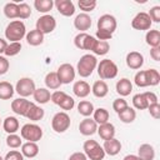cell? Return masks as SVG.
Listing matches in <instances>:
<instances>
[{
    "label": "cell",
    "instance_id": "cell-30",
    "mask_svg": "<svg viewBox=\"0 0 160 160\" xmlns=\"http://www.w3.org/2000/svg\"><path fill=\"white\" fill-rule=\"evenodd\" d=\"M44 81H45L46 88H48V89H51V90H58V89L62 85V84L60 82V80H59V76H58L56 71H50V72H48L46 76H45V79H44Z\"/></svg>",
    "mask_w": 160,
    "mask_h": 160
},
{
    "label": "cell",
    "instance_id": "cell-9",
    "mask_svg": "<svg viewBox=\"0 0 160 160\" xmlns=\"http://www.w3.org/2000/svg\"><path fill=\"white\" fill-rule=\"evenodd\" d=\"M96 40H98L96 38H94L86 32H79L74 38V45L80 50H90L91 51Z\"/></svg>",
    "mask_w": 160,
    "mask_h": 160
},
{
    "label": "cell",
    "instance_id": "cell-23",
    "mask_svg": "<svg viewBox=\"0 0 160 160\" xmlns=\"http://www.w3.org/2000/svg\"><path fill=\"white\" fill-rule=\"evenodd\" d=\"M25 39H26V42L31 46H39L44 42V34H41L39 30L34 29V30H30L29 32H26L25 35Z\"/></svg>",
    "mask_w": 160,
    "mask_h": 160
},
{
    "label": "cell",
    "instance_id": "cell-24",
    "mask_svg": "<svg viewBox=\"0 0 160 160\" xmlns=\"http://www.w3.org/2000/svg\"><path fill=\"white\" fill-rule=\"evenodd\" d=\"M138 156L141 160H154L155 159V149L150 144H142L138 149Z\"/></svg>",
    "mask_w": 160,
    "mask_h": 160
},
{
    "label": "cell",
    "instance_id": "cell-29",
    "mask_svg": "<svg viewBox=\"0 0 160 160\" xmlns=\"http://www.w3.org/2000/svg\"><path fill=\"white\" fill-rule=\"evenodd\" d=\"M145 41L150 48H159L160 46V31L156 29L148 30L145 35Z\"/></svg>",
    "mask_w": 160,
    "mask_h": 160
},
{
    "label": "cell",
    "instance_id": "cell-15",
    "mask_svg": "<svg viewBox=\"0 0 160 160\" xmlns=\"http://www.w3.org/2000/svg\"><path fill=\"white\" fill-rule=\"evenodd\" d=\"M54 5L62 16H71L75 12V5L71 0H56Z\"/></svg>",
    "mask_w": 160,
    "mask_h": 160
},
{
    "label": "cell",
    "instance_id": "cell-55",
    "mask_svg": "<svg viewBox=\"0 0 160 160\" xmlns=\"http://www.w3.org/2000/svg\"><path fill=\"white\" fill-rule=\"evenodd\" d=\"M68 160H88V158H86V155H85L84 152H81V151H76V152L71 154V155L69 156Z\"/></svg>",
    "mask_w": 160,
    "mask_h": 160
},
{
    "label": "cell",
    "instance_id": "cell-51",
    "mask_svg": "<svg viewBox=\"0 0 160 160\" xmlns=\"http://www.w3.org/2000/svg\"><path fill=\"white\" fill-rule=\"evenodd\" d=\"M65 94L66 92H64V91H61V90H56V91H54L52 94H51V101L55 104V105H58L61 100H62V98L65 96Z\"/></svg>",
    "mask_w": 160,
    "mask_h": 160
},
{
    "label": "cell",
    "instance_id": "cell-57",
    "mask_svg": "<svg viewBox=\"0 0 160 160\" xmlns=\"http://www.w3.org/2000/svg\"><path fill=\"white\" fill-rule=\"evenodd\" d=\"M122 160H141L138 155H132V154H130V155H126V156H124V159Z\"/></svg>",
    "mask_w": 160,
    "mask_h": 160
},
{
    "label": "cell",
    "instance_id": "cell-41",
    "mask_svg": "<svg viewBox=\"0 0 160 160\" xmlns=\"http://www.w3.org/2000/svg\"><path fill=\"white\" fill-rule=\"evenodd\" d=\"M146 75H148V82L149 86H156L160 82V74L156 69H148L146 70Z\"/></svg>",
    "mask_w": 160,
    "mask_h": 160
},
{
    "label": "cell",
    "instance_id": "cell-4",
    "mask_svg": "<svg viewBox=\"0 0 160 160\" xmlns=\"http://www.w3.org/2000/svg\"><path fill=\"white\" fill-rule=\"evenodd\" d=\"M82 150H84V154L86 155V158L90 160H102L106 155L102 146L96 140H92V139L86 140L84 142Z\"/></svg>",
    "mask_w": 160,
    "mask_h": 160
},
{
    "label": "cell",
    "instance_id": "cell-21",
    "mask_svg": "<svg viewBox=\"0 0 160 160\" xmlns=\"http://www.w3.org/2000/svg\"><path fill=\"white\" fill-rule=\"evenodd\" d=\"M115 89H116V92L120 95V96H128L131 94L132 91V84L131 81L128 79V78H122L120 80H118L116 85H115Z\"/></svg>",
    "mask_w": 160,
    "mask_h": 160
},
{
    "label": "cell",
    "instance_id": "cell-2",
    "mask_svg": "<svg viewBox=\"0 0 160 160\" xmlns=\"http://www.w3.org/2000/svg\"><path fill=\"white\" fill-rule=\"evenodd\" d=\"M98 66V59L92 54H85L80 58L76 65L78 74L81 78H89Z\"/></svg>",
    "mask_w": 160,
    "mask_h": 160
},
{
    "label": "cell",
    "instance_id": "cell-52",
    "mask_svg": "<svg viewBox=\"0 0 160 160\" xmlns=\"http://www.w3.org/2000/svg\"><path fill=\"white\" fill-rule=\"evenodd\" d=\"M144 96H145V99H146V101H148V105H151V104H155V102H159L158 100V96H156V94L155 92H152V91H145L144 92Z\"/></svg>",
    "mask_w": 160,
    "mask_h": 160
},
{
    "label": "cell",
    "instance_id": "cell-31",
    "mask_svg": "<svg viewBox=\"0 0 160 160\" xmlns=\"http://www.w3.org/2000/svg\"><path fill=\"white\" fill-rule=\"evenodd\" d=\"M109 111L105 109V108H98L94 110L92 112V120L98 124V125H101V124H105L109 121Z\"/></svg>",
    "mask_w": 160,
    "mask_h": 160
},
{
    "label": "cell",
    "instance_id": "cell-7",
    "mask_svg": "<svg viewBox=\"0 0 160 160\" xmlns=\"http://www.w3.org/2000/svg\"><path fill=\"white\" fill-rule=\"evenodd\" d=\"M36 86L32 79L30 78H21L18 80L15 85V91L20 95V98H28L34 94Z\"/></svg>",
    "mask_w": 160,
    "mask_h": 160
},
{
    "label": "cell",
    "instance_id": "cell-8",
    "mask_svg": "<svg viewBox=\"0 0 160 160\" xmlns=\"http://www.w3.org/2000/svg\"><path fill=\"white\" fill-rule=\"evenodd\" d=\"M55 28H56V20L52 15L45 14L36 20V30H39L44 35L52 32Z\"/></svg>",
    "mask_w": 160,
    "mask_h": 160
},
{
    "label": "cell",
    "instance_id": "cell-1",
    "mask_svg": "<svg viewBox=\"0 0 160 160\" xmlns=\"http://www.w3.org/2000/svg\"><path fill=\"white\" fill-rule=\"evenodd\" d=\"M26 35V26L21 20H12L5 28V38L10 42H20Z\"/></svg>",
    "mask_w": 160,
    "mask_h": 160
},
{
    "label": "cell",
    "instance_id": "cell-17",
    "mask_svg": "<svg viewBox=\"0 0 160 160\" xmlns=\"http://www.w3.org/2000/svg\"><path fill=\"white\" fill-rule=\"evenodd\" d=\"M91 24H92V22H91L90 15H88V14H85V12H81V14L76 15V18H75V20H74V26H75V29L79 30L80 32H85L86 30H89L90 26H91Z\"/></svg>",
    "mask_w": 160,
    "mask_h": 160
},
{
    "label": "cell",
    "instance_id": "cell-26",
    "mask_svg": "<svg viewBox=\"0 0 160 160\" xmlns=\"http://www.w3.org/2000/svg\"><path fill=\"white\" fill-rule=\"evenodd\" d=\"M44 115H45L44 109L32 102L31 106H30V109L28 110V114H26L25 118L29 119V120H31V121H39V120H41L44 118Z\"/></svg>",
    "mask_w": 160,
    "mask_h": 160
},
{
    "label": "cell",
    "instance_id": "cell-53",
    "mask_svg": "<svg viewBox=\"0 0 160 160\" xmlns=\"http://www.w3.org/2000/svg\"><path fill=\"white\" fill-rule=\"evenodd\" d=\"M96 38H98V40L108 41V40H110L112 38V34L106 32V31H102V30H96Z\"/></svg>",
    "mask_w": 160,
    "mask_h": 160
},
{
    "label": "cell",
    "instance_id": "cell-50",
    "mask_svg": "<svg viewBox=\"0 0 160 160\" xmlns=\"http://www.w3.org/2000/svg\"><path fill=\"white\" fill-rule=\"evenodd\" d=\"M9 68H10L9 60H8L5 56L0 55V75L6 74V72H8V70H9Z\"/></svg>",
    "mask_w": 160,
    "mask_h": 160
},
{
    "label": "cell",
    "instance_id": "cell-18",
    "mask_svg": "<svg viewBox=\"0 0 160 160\" xmlns=\"http://www.w3.org/2000/svg\"><path fill=\"white\" fill-rule=\"evenodd\" d=\"M102 149H104L105 154H108L110 156H115L121 150V142L116 138H112V139H109V140H104Z\"/></svg>",
    "mask_w": 160,
    "mask_h": 160
},
{
    "label": "cell",
    "instance_id": "cell-5",
    "mask_svg": "<svg viewBox=\"0 0 160 160\" xmlns=\"http://www.w3.org/2000/svg\"><path fill=\"white\" fill-rule=\"evenodd\" d=\"M21 139L31 142H38L42 138V129L38 124H25L20 130Z\"/></svg>",
    "mask_w": 160,
    "mask_h": 160
},
{
    "label": "cell",
    "instance_id": "cell-12",
    "mask_svg": "<svg viewBox=\"0 0 160 160\" xmlns=\"http://www.w3.org/2000/svg\"><path fill=\"white\" fill-rule=\"evenodd\" d=\"M151 25L152 22H151L150 16L148 15V12H144V11L138 12L131 20V26L135 30H150Z\"/></svg>",
    "mask_w": 160,
    "mask_h": 160
},
{
    "label": "cell",
    "instance_id": "cell-40",
    "mask_svg": "<svg viewBox=\"0 0 160 160\" xmlns=\"http://www.w3.org/2000/svg\"><path fill=\"white\" fill-rule=\"evenodd\" d=\"M98 2L95 0H79L78 1V6L80 8V10H82V12L88 14L90 11H92L96 8Z\"/></svg>",
    "mask_w": 160,
    "mask_h": 160
},
{
    "label": "cell",
    "instance_id": "cell-46",
    "mask_svg": "<svg viewBox=\"0 0 160 160\" xmlns=\"http://www.w3.org/2000/svg\"><path fill=\"white\" fill-rule=\"evenodd\" d=\"M128 106H129V105H128V102H126V100H125L124 98H118V99H115V100L112 101V109L115 110L116 114L121 112V111L125 110Z\"/></svg>",
    "mask_w": 160,
    "mask_h": 160
},
{
    "label": "cell",
    "instance_id": "cell-58",
    "mask_svg": "<svg viewBox=\"0 0 160 160\" xmlns=\"http://www.w3.org/2000/svg\"><path fill=\"white\" fill-rule=\"evenodd\" d=\"M0 125H2V122H1V118H0Z\"/></svg>",
    "mask_w": 160,
    "mask_h": 160
},
{
    "label": "cell",
    "instance_id": "cell-25",
    "mask_svg": "<svg viewBox=\"0 0 160 160\" xmlns=\"http://www.w3.org/2000/svg\"><path fill=\"white\" fill-rule=\"evenodd\" d=\"M21 154L24 158H29L32 159L39 154V146L36 142H31V141H26L21 145Z\"/></svg>",
    "mask_w": 160,
    "mask_h": 160
},
{
    "label": "cell",
    "instance_id": "cell-47",
    "mask_svg": "<svg viewBox=\"0 0 160 160\" xmlns=\"http://www.w3.org/2000/svg\"><path fill=\"white\" fill-rule=\"evenodd\" d=\"M148 15L151 19V22H160V6H152Z\"/></svg>",
    "mask_w": 160,
    "mask_h": 160
},
{
    "label": "cell",
    "instance_id": "cell-38",
    "mask_svg": "<svg viewBox=\"0 0 160 160\" xmlns=\"http://www.w3.org/2000/svg\"><path fill=\"white\" fill-rule=\"evenodd\" d=\"M132 105L138 110H145V109H148L149 105H148V101H146V99L144 96V92L136 94V95L132 96Z\"/></svg>",
    "mask_w": 160,
    "mask_h": 160
},
{
    "label": "cell",
    "instance_id": "cell-27",
    "mask_svg": "<svg viewBox=\"0 0 160 160\" xmlns=\"http://www.w3.org/2000/svg\"><path fill=\"white\" fill-rule=\"evenodd\" d=\"M32 96H34V100L39 104H46L51 99V94L46 88H36Z\"/></svg>",
    "mask_w": 160,
    "mask_h": 160
},
{
    "label": "cell",
    "instance_id": "cell-39",
    "mask_svg": "<svg viewBox=\"0 0 160 160\" xmlns=\"http://www.w3.org/2000/svg\"><path fill=\"white\" fill-rule=\"evenodd\" d=\"M134 82L136 86L139 88H146L149 86V82H148V75H146V70H140L135 74L134 76Z\"/></svg>",
    "mask_w": 160,
    "mask_h": 160
},
{
    "label": "cell",
    "instance_id": "cell-49",
    "mask_svg": "<svg viewBox=\"0 0 160 160\" xmlns=\"http://www.w3.org/2000/svg\"><path fill=\"white\" fill-rule=\"evenodd\" d=\"M148 110L150 112V115L154 118V119H159L160 118V104L159 102H155V104H151L148 106Z\"/></svg>",
    "mask_w": 160,
    "mask_h": 160
},
{
    "label": "cell",
    "instance_id": "cell-19",
    "mask_svg": "<svg viewBox=\"0 0 160 160\" xmlns=\"http://www.w3.org/2000/svg\"><path fill=\"white\" fill-rule=\"evenodd\" d=\"M96 132L99 134V136H100L102 140H109V139L115 138V132H116V130H115L114 124H111V122L108 121V122H105V124L99 125Z\"/></svg>",
    "mask_w": 160,
    "mask_h": 160
},
{
    "label": "cell",
    "instance_id": "cell-10",
    "mask_svg": "<svg viewBox=\"0 0 160 160\" xmlns=\"http://www.w3.org/2000/svg\"><path fill=\"white\" fill-rule=\"evenodd\" d=\"M56 74H58L59 80H60L61 84H70V82H72L75 80V75H76L74 66L71 64H68V62L61 64L58 68Z\"/></svg>",
    "mask_w": 160,
    "mask_h": 160
},
{
    "label": "cell",
    "instance_id": "cell-44",
    "mask_svg": "<svg viewBox=\"0 0 160 160\" xmlns=\"http://www.w3.org/2000/svg\"><path fill=\"white\" fill-rule=\"evenodd\" d=\"M58 106H60L62 110H71L74 106H75V100L70 96V95H68V94H65V96L62 98V100L58 104Z\"/></svg>",
    "mask_w": 160,
    "mask_h": 160
},
{
    "label": "cell",
    "instance_id": "cell-54",
    "mask_svg": "<svg viewBox=\"0 0 160 160\" xmlns=\"http://www.w3.org/2000/svg\"><path fill=\"white\" fill-rule=\"evenodd\" d=\"M150 56L155 61H160V46L159 48H150Z\"/></svg>",
    "mask_w": 160,
    "mask_h": 160
},
{
    "label": "cell",
    "instance_id": "cell-11",
    "mask_svg": "<svg viewBox=\"0 0 160 160\" xmlns=\"http://www.w3.org/2000/svg\"><path fill=\"white\" fill-rule=\"evenodd\" d=\"M96 25H98V30H102V31L114 34V31L116 30L118 22H116L115 16H112L110 14H104L99 18Z\"/></svg>",
    "mask_w": 160,
    "mask_h": 160
},
{
    "label": "cell",
    "instance_id": "cell-22",
    "mask_svg": "<svg viewBox=\"0 0 160 160\" xmlns=\"http://www.w3.org/2000/svg\"><path fill=\"white\" fill-rule=\"evenodd\" d=\"M91 92L95 98H105L109 92V86L104 80H96L91 86Z\"/></svg>",
    "mask_w": 160,
    "mask_h": 160
},
{
    "label": "cell",
    "instance_id": "cell-48",
    "mask_svg": "<svg viewBox=\"0 0 160 160\" xmlns=\"http://www.w3.org/2000/svg\"><path fill=\"white\" fill-rule=\"evenodd\" d=\"M4 160H24V156H22L21 151H18V150H10V151L5 155Z\"/></svg>",
    "mask_w": 160,
    "mask_h": 160
},
{
    "label": "cell",
    "instance_id": "cell-20",
    "mask_svg": "<svg viewBox=\"0 0 160 160\" xmlns=\"http://www.w3.org/2000/svg\"><path fill=\"white\" fill-rule=\"evenodd\" d=\"M72 91H74L75 96L84 99V98H86L90 94L91 88H90V85L85 80H78L72 85Z\"/></svg>",
    "mask_w": 160,
    "mask_h": 160
},
{
    "label": "cell",
    "instance_id": "cell-45",
    "mask_svg": "<svg viewBox=\"0 0 160 160\" xmlns=\"http://www.w3.org/2000/svg\"><path fill=\"white\" fill-rule=\"evenodd\" d=\"M18 8H19V19H28L30 18L31 15V8L29 4L26 2H20L18 4Z\"/></svg>",
    "mask_w": 160,
    "mask_h": 160
},
{
    "label": "cell",
    "instance_id": "cell-16",
    "mask_svg": "<svg viewBox=\"0 0 160 160\" xmlns=\"http://www.w3.org/2000/svg\"><path fill=\"white\" fill-rule=\"evenodd\" d=\"M126 65L128 68L132 69V70H138L144 64V56L142 54H140L139 51H130L128 55H126Z\"/></svg>",
    "mask_w": 160,
    "mask_h": 160
},
{
    "label": "cell",
    "instance_id": "cell-14",
    "mask_svg": "<svg viewBox=\"0 0 160 160\" xmlns=\"http://www.w3.org/2000/svg\"><path fill=\"white\" fill-rule=\"evenodd\" d=\"M96 130H98V124L91 118H85L79 124V131L84 136H91L96 132Z\"/></svg>",
    "mask_w": 160,
    "mask_h": 160
},
{
    "label": "cell",
    "instance_id": "cell-59",
    "mask_svg": "<svg viewBox=\"0 0 160 160\" xmlns=\"http://www.w3.org/2000/svg\"><path fill=\"white\" fill-rule=\"evenodd\" d=\"M0 160H4V158H1V156H0Z\"/></svg>",
    "mask_w": 160,
    "mask_h": 160
},
{
    "label": "cell",
    "instance_id": "cell-33",
    "mask_svg": "<svg viewBox=\"0 0 160 160\" xmlns=\"http://www.w3.org/2000/svg\"><path fill=\"white\" fill-rule=\"evenodd\" d=\"M95 108L92 105L91 101H88V100H81L79 104H78V111L80 115L85 116V118H89L92 115Z\"/></svg>",
    "mask_w": 160,
    "mask_h": 160
},
{
    "label": "cell",
    "instance_id": "cell-56",
    "mask_svg": "<svg viewBox=\"0 0 160 160\" xmlns=\"http://www.w3.org/2000/svg\"><path fill=\"white\" fill-rule=\"evenodd\" d=\"M6 46H8V42H6V40L0 38V55H1V54H4V51H5Z\"/></svg>",
    "mask_w": 160,
    "mask_h": 160
},
{
    "label": "cell",
    "instance_id": "cell-43",
    "mask_svg": "<svg viewBox=\"0 0 160 160\" xmlns=\"http://www.w3.org/2000/svg\"><path fill=\"white\" fill-rule=\"evenodd\" d=\"M20 50H21V42H10L8 44L4 54L6 56H15L20 52Z\"/></svg>",
    "mask_w": 160,
    "mask_h": 160
},
{
    "label": "cell",
    "instance_id": "cell-34",
    "mask_svg": "<svg viewBox=\"0 0 160 160\" xmlns=\"http://www.w3.org/2000/svg\"><path fill=\"white\" fill-rule=\"evenodd\" d=\"M4 15L8 19H19V8H18V2L11 1V2H6L4 6Z\"/></svg>",
    "mask_w": 160,
    "mask_h": 160
},
{
    "label": "cell",
    "instance_id": "cell-37",
    "mask_svg": "<svg viewBox=\"0 0 160 160\" xmlns=\"http://www.w3.org/2000/svg\"><path fill=\"white\" fill-rule=\"evenodd\" d=\"M109 50H110V45H109L108 41L96 40V42H95V45H94V48H92L91 51L95 55H105V54L109 52Z\"/></svg>",
    "mask_w": 160,
    "mask_h": 160
},
{
    "label": "cell",
    "instance_id": "cell-3",
    "mask_svg": "<svg viewBox=\"0 0 160 160\" xmlns=\"http://www.w3.org/2000/svg\"><path fill=\"white\" fill-rule=\"evenodd\" d=\"M98 75L100 78V80H109V79H114L118 75V65L110 60V59H104L100 62H98Z\"/></svg>",
    "mask_w": 160,
    "mask_h": 160
},
{
    "label": "cell",
    "instance_id": "cell-28",
    "mask_svg": "<svg viewBox=\"0 0 160 160\" xmlns=\"http://www.w3.org/2000/svg\"><path fill=\"white\" fill-rule=\"evenodd\" d=\"M19 126H20L19 120L15 116H8L2 121V129L8 134H15L19 130Z\"/></svg>",
    "mask_w": 160,
    "mask_h": 160
},
{
    "label": "cell",
    "instance_id": "cell-32",
    "mask_svg": "<svg viewBox=\"0 0 160 160\" xmlns=\"http://www.w3.org/2000/svg\"><path fill=\"white\" fill-rule=\"evenodd\" d=\"M15 92V88L9 81H0V99L9 100L12 98Z\"/></svg>",
    "mask_w": 160,
    "mask_h": 160
},
{
    "label": "cell",
    "instance_id": "cell-6",
    "mask_svg": "<svg viewBox=\"0 0 160 160\" xmlns=\"http://www.w3.org/2000/svg\"><path fill=\"white\" fill-rule=\"evenodd\" d=\"M70 124H71L70 116L65 111L56 112L51 119V128L55 132H59V134L65 132L70 128Z\"/></svg>",
    "mask_w": 160,
    "mask_h": 160
},
{
    "label": "cell",
    "instance_id": "cell-35",
    "mask_svg": "<svg viewBox=\"0 0 160 160\" xmlns=\"http://www.w3.org/2000/svg\"><path fill=\"white\" fill-rule=\"evenodd\" d=\"M118 115H119V119L124 124H130V122H132L136 119V111H135L134 108H130V106H128L125 110H122Z\"/></svg>",
    "mask_w": 160,
    "mask_h": 160
},
{
    "label": "cell",
    "instance_id": "cell-42",
    "mask_svg": "<svg viewBox=\"0 0 160 160\" xmlns=\"http://www.w3.org/2000/svg\"><path fill=\"white\" fill-rule=\"evenodd\" d=\"M6 145L11 149H18L22 145V140L21 136L16 135V134H9L6 138Z\"/></svg>",
    "mask_w": 160,
    "mask_h": 160
},
{
    "label": "cell",
    "instance_id": "cell-36",
    "mask_svg": "<svg viewBox=\"0 0 160 160\" xmlns=\"http://www.w3.org/2000/svg\"><path fill=\"white\" fill-rule=\"evenodd\" d=\"M34 6L39 12H42L45 15L54 8V1L52 0H35Z\"/></svg>",
    "mask_w": 160,
    "mask_h": 160
},
{
    "label": "cell",
    "instance_id": "cell-13",
    "mask_svg": "<svg viewBox=\"0 0 160 160\" xmlns=\"http://www.w3.org/2000/svg\"><path fill=\"white\" fill-rule=\"evenodd\" d=\"M31 101H29L26 98H18L11 101V110L20 116H26L28 110L31 106Z\"/></svg>",
    "mask_w": 160,
    "mask_h": 160
}]
</instances>
